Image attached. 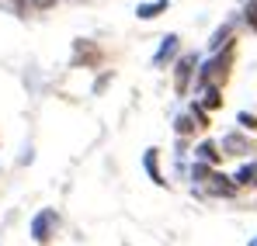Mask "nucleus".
<instances>
[{
	"label": "nucleus",
	"mask_w": 257,
	"mask_h": 246,
	"mask_svg": "<svg viewBox=\"0 0 257 246\" xmlns=\"http://www.w3.org/2000/svg\"><path fill=\"white\" fill-rule=\"evenodd\" d=\"M56 225H59V218H56V211H52V208L39 211V215L32 218V236H35V243H45V239L56 232Z\"/></svg>",
	"instance_id": "1"
},
{
	"label": "nucleus",
	"mask_w": 257,
	"mask_h": 246,
	"mask_svg": "<svg viewBox=\"0 0 257 246\" xmlns=\"http://www.w3.org/2000/svg\"><path fill=\"white\" fill-rule=\"evenodd\" d=\"M191 70H195V56H184V59L177 63V80H174L177 94H188V80H191Z\"/></svg>",
	"instance_id": "2"
},
{
	"label": "nucleus",
	"mask_w": 257,
	"mask_h": 246,
	"mask_svg": "<svg viewBox=\"0 0 257 246\" xmlns=\"http://www.w3.org/2000/svg\"><path fill=\"white\" fill-rule=\"evenodd\" d=\"M174 52H177V35H167V39H164V45H160V52L153 56V66H160L164 59H171Z\"/></svg>",
	"instance_id": "3"
},
{
	"label": "nucleus",
	"mask_w": 257,
	"mask_h": 246,
	"mask_svg": "<svg viewBox=\"0 0 257 246\" xmlns=\"http://www.w3.org/2000/svg\"><path fill=\"white\" fill-rule=\"evenodd\" d=\"M160 11H167V0H153V4H139V11H136V14H139L143 21H150V18H157Z\"/></svg>",
	"instance_id": "4"
},
{
	"label": "nucleus",
	"mask_w": 257,
	"mask_h": 246,
	"mask_svg": "<svg viewBox=\"0 0 257 246\" xmlns=\"http://www.w3.org/2000/svg\"><path fill=\"white\" fill-rule=\"evenodd\" d=\"M222 146H226V153H236V156L250 149V146H247V139H240V135H226V139H222Z\"/></svg>",
	"instance_id": "5"
},
{
	"label": "nucleus",
	"mask_w": 257,
	"mask_h": 246,
	"mask_svg": "<svg viewBox=\"0 0 257 246\" xmlns=\"http://www.w3.org/2000/svg\"><path fill=\"white\" fill-rule=\"evenodd\" d=\"M143 163H146V170H150V177H153L157 184H164V177H160V170H157V149H146Z\"/></svg>",
	"instance_id": "6"
},
{
	"label": "nucleus",
	"mask_w": 257,
	"mask_h": 246,
	"mask_svg": "<svg viewBox=\"0 0 257 246\" xmlns=\"http://www.w3.org/2000/svg\"><path fill=\"white\" fill-rule=\"evenodd\" d=\"M236 184H257V163L243 166V170L236 173Z\"/></svg>",
	"instance_id": "7"
},
{
	"label": "nucleus",
	"mask_w": 257,
	"mask_h": 246,
	"mask_svg": "<svg viewBox=\"0 0 257 246\" xmlns=\"http://www.w3.org/2000/svg\"><path fill=\"white\" fill-rule=\"evenodd\" d=\"M198 156H202L205 163H215V160H219V153H215L212 142H202V146H198Z\"/></svg>",
	"instance_id": "8"
},
{
	"label": "nucleus",
	"mask_w": 257,
	"mask_h": 246,
	"mask_svg": "<svg viewBox=\"0 0 257 246\" xmlns=\"http://www.w3.org/2000/svg\"><path fill=\"white\" fill-rule=\"evenodd\" d=\"M209 173H212L209 163H195V166H191V177H195V180H209Z\"/></svg>",
	"instance_id": "9"
},
{
	"label": "nucleus",
	"mask_w": 257,
	"mask_h": 246,
	"mask_svg": "<svg viewBox=\"0 0 257 246\" xmlns=\"http://www.w3.org/2000/svg\"><path fill=\"white\" fill-rule=\"evenodd\" d=\"M205 94H209V97H205V108H219V104H222V101H219V90H215V87H209Z\"/></svg>",
	"instance_id": "10"
},
{
	"label": "nucleus",
	"mask_w": 257,
	"mask_h": 246,
	"mask_svg": "<svg viewBox=\"0 0 257 246\" xmlns=\"http://www.w3.org/2000/svg\"><path fill=\"white\" fill-rule=\"evenodd\" d=\"M177 132H181V135L191 132V115H181V118H177Z\"/></svg>",
	"instance_id": "11"
},
{
	"label": "nucleus",
	"mask_w": 257,
	"mask_h": 246,
	"mask_svg": "<svg viewBox=\"0 0 257 246\" xmlns=\"http://www.w3.org/2000/svg\"><path fill=\"white\" fill-rule=\"evenodd\" d=\"M226 35H229V25H222V28H219V32H215V39H212V49H219V45H222V39H226Z\"/></svg>",
	"instance_id": "12"
},
{
	"label": "nucleus",
	"mask_w": 257,
	"mask_h": 246,
	"mask_svg": "<svg viewBox=\"0 0 257 246\" xmlns=\"http://www.w3.org/2000/svg\"><path fill=\"white\" fill-rule=\"evenodd\" d=\"M240 125H243V128H257V118L254 115H240Z\"/></svg>",
	"instance_id": "13"
},
{
	"label": "nucleus",
	"mask_w": 257,
	"mask_h": 246,
	"mask_svg": "<svg viewBox=\"0 0 257 246\" xmlns=\"http://www.w3.org/2000/svg\"><path fill=\"white\" fill-rule=\"evenodd\" d=\"M250 246H257V239H254V243H250Z\"/></svg>",
	"instance_id": "14"
}]
</instances>
